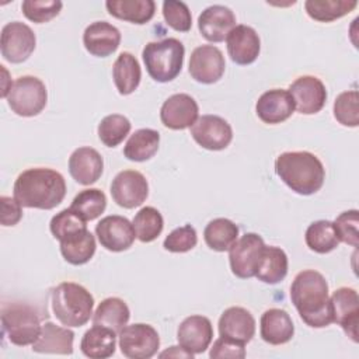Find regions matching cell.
<instances>
[{
	"mask_svg": "<svg viewBox=\"0 0 359 359\" xmlns=\"http://www.w3.org/2000/svg\"><path fill=\"white\" fill-rule=\"evenodd\" d=\"M290 299L300 318L309 327L323 328L334 323L328 283L318 271L299 272L290 286Z\"/></svg>",
	"mask_w": 359,
	"mask_h": 359,
	"instance_id": "obj_1",
	"label": "cell"
},
{
	"mask_svg": "<svg viewBox=\"0 0 359 359\" xmlns=\"http://www.w3.org/2000/svg\"><path fill=\"white\" fill-rule=\"evenodd\" d=\"M13 194L24 208L49 210L63 201L66 182L63 175L56 170L34 167L22 171L17 177Z\"/></svg>",
	"mask_w": 359,
	"mask_h": 359,
	"instance_id": "obj_2",
	"label": "cell"
},
{
	"mask_svg": "<svg viewBox=\"0 0 359 359\" xmlns=\"http://www.w3.org/2000/svg\"><path fill=\"white\" fill-rule=\"evenodd\" d=\"M276 175L296 194L313 195L324 184L325 170L310 151H285L275 160Z\"/></svg>",
	"mask_w": 359,
	"mask_h": 359,
	"instance_id": "obj_3",
	"label": "cell"
},
{
	"mask_svg": "<svg viewBox=\"0 0 359 359\" xmlns=\"http://www.w3.org/2000/svg\"><path fill=\"white\" fill-rule=\"evenodd\" d=\"M50 304L53 316L66 327H81L93 317L94 297L81 285L62 282L52 289Z\"/></svg>",
	"mask_w": 359,
	"mask_h": 359,
	"instance_id": "obj_4",
	"label": "cell"
},
{
	"mask_svg": "<svg viewBox=\"0 0 359 359\" xmlns=\"http://www.w3.org/2000/svg\"><path fill=\"white\" fill-rule=\"evenodd\" d=\"M184 55L185 48L177 38L149 42L142 52L149 76L158 83L171 81L180 74L184 63Z\"/></svg>",
	"mask_w": 359,
	"mask_h": 359,
	"instance_id": "obj_5",
	"label": "cell"
},
{
	"mask_svg": "<svg viewBox=\"0 0 359 359\" xmlns=\"http://www.w3.org/2000/svg\"><path fill=\"white\" fill-rule=\"evenodd\" d=\"M1 325L8 341L17 346L32 345L42 328L35 309L21 302L6 303L1 307Z\"/></svg>",
	"mask_w": 359,
	"mask_h": 359,
	"instance_id": "obj_6",
	"label": "cell"
},
{
	"mask_svg": "<svg viewBox=\"0 0 359 359\" xmlns=\"http://www.w3.org/2000/svg\"><path fill=\"white\" fill-rule=\"evenodd\" d=\"M6 100L14 114L20 116H35L45 108L48 91L38 77L21 76L13 83Z\"/></svg>",
	"mask_w": 359,
	"mask_h": 359,
	"instance_id": "obj_7",
	"label": "cell"
},
{
	"mask_svg": "<svg viewBox=\"0 0 359 359\" xmlns=\"http://www.w3.org/2000/svg\"><path fill=\"white\" fill-rule=\"evenodd\" d=\"M118 338L122 355L129 359H149L157 353L160 346V337L150 324L125 325L118 332Z\"/></svg>",
	"mask_w": 359,
	"mask_h": 359,
	"instance_id": "obj_8",
	"label": "cell"
},
{
	"mask_svg": "<svg viewBox=\"0 0 359 359\" xmlns=\"http://www.w3.org/2000/svg\"><path fill=\"white\" fill-rule=\"evenodd\" d=\"M265 243L255 233H245L237 238L229 250V261L231 272L241 279L252 278L257 273L262 258Z\"/></svg>",
	"mask_w": 359,
	"mask_h": 359,
	"instance_id": "obj_9",
	"label": "cell"
},
{
	"mask_svg": "<svg viewBox=\"0 0 359 359\" xmlns=\"http://www.w3.org/2000/svg\"><path fill=\"white\" fill-rule=\"evenodd\" d=\"M36 38L34 31L24 22L13 21L3 27L0 36L1 56L10 63H22L34 52Z\"/></svg>",
	"mask_w": 359,
	"mask_h": 359,
	"instance_id": "obj_10",
	"label": "cell"
},
{
	"mask_svg": "<svg viewBox=\"0 0 359 359\" xmlns=\"http://www.w3.org/2000/svg\"><path fill=\"white\" fill-rule=\"evenodd\" d=\"M111 195L121 208L133 209L140 206L149 195L147 180L136 170H123L112 180Z\"/></svg>",
	"mask_w": 359,
	"mask_h": 359,
	"instance_id": "obj_11",
	"label": "cell"
},
{
	"mask_svg": "<svg viewBox=\"0 0 359 359\" xmlns=\"http://www.w3.org/2000/svg\"><path fill=\"white\" fill-rule=\"evenodd\" d=\"M191 136L206 150H223L233 139L230 123L217 115H202L191 126Z\"/></svg>",
	"mask_w": 359,
	"mask_h": 359,
	"instance_id": "obj_12",
	"label": "cell"
},
{
	"mask_svg": "<svg viewBox=\"0 0 359 359\" xmlns=\"http://www.w3.org/2000/svg\"><path fill=\"white\" fill-rule=\"evenodd\" d=\"M226 62L222 50L213 45L195 48L189 57V74L202 84H213L224 74Z\"/></svg>",
	"mask_w": 359,
	"mask_h": 359,
	"instance_id": "obj_13",
	"label": "cell"
},
{
	"mask_svg": "<svg viewBox=\"0 0 359 359\" xmlns=\"http://www.w3.org/2000/svg\"><path fill=\"white\" fill-rule=\"evenodd\" d=\"M95 236L100 244L112 252L128 250L136 238L133 224L119 215L102 217L95 226Z\"/></svg>",
	"mask_w": 359,
	"mask_h": 359,
	"instance_id": "obj_14",
	"label": "cell"
},
{
	"mask_svg": "<svg viewBox=\"0 0 359 359\" xmlns=\"http://www.w3.org/2000/svg\"><path fill=\"white\" fill-rule=\"evenodd\" d=\"M294 109L303 115H313L323 109L327 100V90L316 76H300L289 86Z\"/></svg>",
	"mask_w": 359,
	"mask_h": 359,
	"instance_id": "obj_15",
	"label": "cell"
},
{
	"mask_svg": "<svg viewBox=\"0 0 359 359\" xmlns=\"http://www.w3.org/2000/svg\"><path fill=\"white\" fill-rule=\"evenodd\" d=\"M199 108L196 101L185 93L172 94L168 97L160 109L161 123L172 130H182L191 128L199 118Z\"/></svg>",
	"mask_w": 359,
	"mask_h": 359,
	"instance_id": "obj_16",
	"label": "cell"
},
{
	"mask_svg": "<svg viewBox=\"0 0 359 359\" xmlns=\"http://www.w3.org/2000/svg\"><path fill=\"white\" fill-rule=\"evenodd\" d=\"M331 299L334 323L339 324L344 332L358 342V325H359V297L358 292L352 287L337 289Z\"/></svg>",
	"mask_w": 359,
	"mask_h": 359,
	"instance_id": "obj_17",
	"label": "cell"
},
{
	"mask_svg": "<svg viewBox=\"0 0 359 359\" xmlns=\"http://www.w3.org/2000/svg\"><path fill=\"white\" fill-rule=\"evenodd\" d=\"M178 344L189 353L205 352L213 339V327L205 316H189L178 327Z\"/></svg>",
	"mask_w": 359,
	"mask_h": 359,
	"instance_id": "obj_18",
	"label": "cell"
},
{
	"mask_svg": "<svg viewBox=\"0 0 359 359\" xmlns=\"http://www.w3.org/2000/svg\"><path fill=\"white\" fill-rule=\"evenodd\" d=\"M236 27L234 13L222 4L206 7L198 17L201 35L209 42H222Z\"/></svg>",
	"mask_w": 359,
	"mask_h": 359,
	"instance_id": "obj_19",
	"label": "cell"
},
{
	"mask_svg": "<svg viewBox=\"0 0 359 359\" xmlns=\"http://www.w3.org/2000/svg\"><path fill=\"white\" fill-rule=\"evenodd\" d=\"M230 59L241 66L251 65L259 55L261 41L257 31L248 25H236L226 38Z\"/></svg>",
	"mask_w": 359,
	"mask_h": 359,
	"instance_id": "obj_20",
	"label": "cell"
},
{
	"mask_svg": "<svg viewBox=\"0 0 359 359\" xmlns=\"http://www.w3.org/2000/svg\"><path fill=\"white\" fill-rule=\"evenodd\" d=\"M294 102L287 90L272 88L265 91L255 104V112L264 123L276 125L292 116Z\"/></svg>",
	"mask_w": 359,
	"mask_h": 359,
	"instance_id": "obj_21",
	"label": "cell"
},
{
	"mask_svg": "<svg viewBox=\"0 0 359 359\" xmlns=\"http://www.w3.org/2000/svg\"><path fill=\"white\" fill-rule=\"evenodd\" d=\"M219 334L223 338L245 345L255 334V320L244 307H229L219 318Z\"/></svg>",
	"mask_w": 359,
	"mask_h": 359,
	"instance_id": "obj_22",
	"label": "cell"
},
{
	"mask_svg": "<svg viewBox=\"0 0 359 359\" xmlns=\"http://www.w3.org/2000/svg\"><path fill=\"white\" fill-rule=\"evenodd\" d=\"M83 43L90 55L107 57L118 49L121 43V32L107 21H95L84 29Z\"/></svg>",
	"mask_w": 359,
	"mask_h": 359,
	"instance_id": "obj_23",
	"label": "cell"
},
{
	"mask_svg": "<svg viewBox=\"0 0 359 359\" xmlns=\"http://www.w3.org/2000/svg\"><path fill=\"white\" fill-rule=\"evenodd\" d=\"M104 170L101 154L88 146L76 149L69 157V172L81 185H91L98 181Z\"/></svg>",
	"mask_w": 359,
	"mask_h": 359,
	"instance_id": "obj_24",
	"label": "cell"
},
{
	"mask_svg": "<svg viewBox=\"0 0 359 359\" xmlns=\"http://www.w3.org/2000/svg\"><path fill=\"white\" fill-rule=\"evenodd\" d=\"M74 332L69 327H59L50 321L45 323L36 341L32 344V351L38 353H73Z\"/></svg>",
	"mask_w": 359,
	"mask_h": 359,
	"instance_id": "obj_25",
	"label": "cell"
},
{
	"mask_svg": "<svg viewBox=\"0 0 359 359\" xmlns=\"http://www.w3.org/2000/svg\"><path fill=\"white\" fill-rule=\"evenodd\" d=\"M261 338L271 345H282L292 339L294 325L290 316L282 309H268L259 321Z\"/></svg>",
	"mask_w": 359,
	"mask_h": 359,
	"instance_id": "obj_26",
	"label": "cell"
},
{
	"mask_svg": "<svg viewBox=\"0 0 359 359\" xmlns=\"http://www.w3.org/2000/svg\"><path fill=\"white\" fill-rule=\"evenodd\" d=\"M116 332L108 327L94 325L81 338L80 349L90 359H107L115 353Z\"/></svg>",
	"mask_w": 359,
	"mask_h": 359,
	"instance_id": "obj_27",
	"label": "cell"
},
{
	"mask_svg": "<svg viewBox=\"0 0 359 359\" xmlns=\"http://www.w3.org/2000/svg\"><path fill=\"white\" fill-rule=\"evenodd\" d=\"M105 7L112 17L142 25L153 18L156 3L153 0H108Z\"/></svg>",
	"mask_w": 359,
	"mask_h": 359,
	"instance_id": "obj_28",
	"label": "cell"
},
{
	"mask_svg": "<svg viewBox=\"0 0 359 359\" xmlns=\"http://www.w3.org/2000/svg\"><path fill=\"white\" fill-rule=\"evenodd\" d=\"M112 79L121 95L132 94L139 87L142 79V70L137 59L129 52L119 53L112 66Z\"/></svg>",
	"mask_w": 359,
	"mask_h": 359,
	"instance_id": "obj_29",
	"label": "cell"
},
{
	"mask_svg": "<svg viewBox=\"0 0 359 359\" xmlns=\"http://www.w3.org/2000/svg\"><path fill=\"white\" fill-rule=\"evenodd\" d=\"M130 311L128 304L119 297L104 299L93 313V324L108 327L116 334L128 324Z\"/></svg>",
	"mask_w": 359,
	"mask_h": 359,
	"instance_id": "obj_30",
	"label": "cell"
},
{
	"mask_svg": "<svg viewBox=\"0 0 359 359\" xmlns=\"http://www.w3.org/2000/svg\"><path fill=\"white\" fill-rule=\"evenodd\" d=\"M160 144V133L150 128L135 130L123 147V156L130 161H146L151 158Z\"/></svg>",
	"mask_w": 359,
	"mask_h": 359,
	"instance_id": "obj_31",
	"label": "cell"
},
{
	"mask_svg": "<svg viewBox=\"0 0 359 359\" xmlns=\"http://www.w3.org/2000/svg\"><path fill=\"white\" fill-rule=\"evenodd\" d=\"M287 275V255L286 252L275 245L264 248L261 262L258 265L255 276L258 280L269 285L279 283Z\"/></svg>",
	"mask_w": 359,
	"mask_h": 359,
	"instance_id": "obj_32",
	"label": "cell"
},
{
	"mask_svg": "<svg viewBox=\"0 0 359 359\" xmlns=\"http://www.w3.org/2000/svg\"><path fill=\"white\" fill-rule=\"evenodd\" d=\"M203 238L210 250L224 252L229 251L238 238V227L226 217H217L206 224Z\"/></svg>",
	"mask_w": 359,
	"mask_h": 359,
	"instance_id": "obj_33",
	"label": "cell"
},
{
	"mask_svg": "<svg viewBox=\"0 0 359 359\" xmlns=\"http://www.w3.org/2000/svg\"><path fill=\"white\" fill-rule=\"evenodd\" d=\"M358 6L356 0H307L306 13L320 22H331L349 14Z\"/></svg>",
	"mask_w": 359,
	"mask_h": 359,
	"instance_id": "obj_34",
	"label": "cell"
},
{
	"mask_svg": "<svg viewBox=\"0 0 359 359\" xmlns=\"http://www.w3.org/2000/svg\"><path fill=\"white\" fill-rule=\"evenodd\" d=\"M307 247L318 254H327L338 247L341 243L335 230V226L330 220L313 222L304 234Z\"/></svg>",
	"mask_w": 359,
	"mask_h": 359,
	"instance_id": "obj_35",
	"label": "cell"
},
{
	"mask_svg": "<svg viewBox=\"0 0 359 359\" xmlns=\"http://www.w3.org/2000/svg\"><path fill=\"white\" fill-rule=\"evenodd\" d=\"M60 252L72 265H83L88 262L95 252V238L86 230L69 240L60 241Z\"/></svg>",
	"mask_w": 359,
	"mask_h": 359,
	"instance_id": "obj_36",
	"label": "cell"
},
{
	"mask_svg": "<svg viewBox=\"0 0 359 359\" xmlns=\"http://www.w3.org/2000/svg\"><path fill=\"white\" fill-rule=\"evenodd\" d=\"M105 208H107V196L98 188H88V189L80 191L74 196L70 205V209L76 212L86 222L94 220L98 216H101Z\"/></svg>",
	"mask_w": 359,
	"mask_h": 359,
	"instance_id": "obj_37",
	"label": "cell"
},
{
	"mask_svg": "<svg viewBox=\"0 0 359 359\" xmlns=\"http://www.w3.org/2000/svg\"><path fill=\"white\" fill-rule=\"evenodd\" d=\"M132 224L136 238H139L142 243H151L161 234L164 220L156 208L144 206L135 215Z\"/></svg>",
	"mask_w": 359,
	"mask_h": 359,
	"instance_id": "obj_38",
	"label": "cell"
},
{
	"mask_svg": "<svg viewBox=\"0 0 359 359\" xmlns=\"http://www.w3.org/2000/svg\"><path fill=\"white\" fill-rule=\"evenodd\" d=\"M130 126V121L121 114L107 115L98 123V137L105 146L115 147L129 135Z\"/></svg>",
	"mask_w": 359,
	"mask_h": 359,
	"instance_id": "obj_39",
	"label": "cell"
},
{
	"mask_svg": "<svg viewBox=\"0 0 359 359\" xmlns=\"http://www.w3.org/2000/svg\"><path fill=\"white\" fill-rule=\"evenodd\" d=\"M49 229L56 240L65 241L86 231L87 224H86V220H83L76 212H73L69 208V209L60 210L50 219Z\"/></svg>",
	"mask_w": 359,
	"mask_h": 359,
	"instance_id": "obj_40",
	"label": "cell"
},
{
	"mask_svg": "<svg viewBox=\"0 0 359 359\" xmlns=\"http://www.w3.org/2000/svg\"><path fill=\"white\" fill-rule=\"evenodd\" d=\"M334 116L344 126L356 128L359 125V94L356 90L344 91L335 98Z\"/></svg>",
	"mask_w": 359,
	"mask_h": 359,
	"instance_id": "obj_41",
	"label": "cell"
},
{
	"mask_svg": "<svg viewBox=\"0 0 359 359\" xmlns=\"http://www.w3.org/2000/svg\"><path fill=\"white\" fill-rule=\"evenodd\" d=\"M62 6L59 0H25L21 4V10L29 21L42 24L55 18L60 13Z\"/></svg>",
	"mask_w": 359,
	"mask_h": 359,
	"instance_id": "obj_42",
	"label": "cell"
},
{
	"mask_svg": "<svg viewBox=\"0 0 359 359\" xmlns=\"http://www.w3.org/2000/svg\"><path fill=\"white\" fill-rule=\"evenodd\" d=\"M163 17L168 27L180 32H188L192 27V17L184 1L165 0L163 3Z\"/></svg>",
	"mask_w": 359,
	"mask_h": 359,
	"instance_id": "obj_43",
	"label": "cell"
},
{
	"mask_svg": "<svg viewBox=\"0 0 359 359\" xmlns=\"http://www.w3.org/2000/svg\"><path fill=\"white\" fill-rule=\"evenodd\" d=\"M338 234L339 241L358 248L359 245V233H358V226H359V212L356 209L342 212L341 215L337 216L335 222H332Z\"/></svg>",
	"mask_w": 359,
	"mask_h": 359,
	"instance_id": "obj_44",
	"label": "cell"
},
{
	"mask_svg": "<svg viewBox=\"0 0 359 359\" xmlns=\"http://www.w3.org/2000/svg\"><path fill=\"white\" fill-rule=\"evenodd\" d=\"M198 243L196 230L191 224H184L174 229L163 243V247L170 252H187Z\"/></svg>",
	"mask_w": 359,
	"mask_h": 359,
	"instance_id": "obj_45",
	"label": "cell"
},
{
	"mask_svg": "<svg viewBox=\"0 0 359 359\" xmlns=\"http://www.w3.org/2000/svg\"><path fill=\"white\" fill-rule=\"evenodd\" d=\"M209 356L212 359H223V358L243 359V358H245V348L243 344H238L236 341L220 337L219 339H216L213 342Z\"/></svg>",
	"mask_w": 359,
	"mask_h": 359,
	"instance_id": "obj_46",
	"label": "cell"
},
{
	"mask_svg": "<svg viewBox=\"0 0 359 359\" xmlns=\"http://www.w3.org/2000/svg\"><path fill=\"white\" fill-rule=\"evenodd\" d=\"M0 220L3 226H15L22 217V206L21 203L11 196H1L0 198Z\"/></svg>",
	"mask_w": 359,
	"mask_h": 359,
	"instance_id": "obj_47",
	"label": "cell"
},
{
	"mask_svg": "<svg viewBox=\"0 0 359 359\" xmlns=\"http://www.w3.org/2000/svg\"><path fill=\"white\" fill-rule=\"evenodd\" d=\"M165 356H174V358H194L195 355H192V353H189V352H187L181 345L180 346H170L167 351H164V352H161L160 353V358H165Z\"/></svg>",
	"mask_w": 359,
	"mask_h": 359,
	"instance_id": "obj_48",
	"label": "cell"
}]
</instances>
